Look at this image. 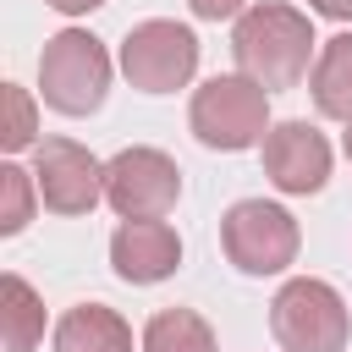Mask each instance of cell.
Listing matches in <instances>:
<instances>
[{
  "label": "cell",
  "mask_w": 352,
  "mask_h": 352,
  "mask_svg": "<svg viewBox=\"0 0 352 352\" xmlns=\"http://www.w3.org/2000/svg\"><path fill=\"white\" fill-rule=\"evenodd\" d=\"M341 148H346V160H352V121H346V132H341Z\"/></svg>",
  "instance_id": "cell-20"
},
{
  "label": "cell",
  "mask_w": 352,
  "mask_h": 352,
  "mask_svg": "<svg viewBox=\"0 0 352 352\" xmlns=\"http://www.w3.org/2000/svg\"><path fill=\"white\" fill-rule=\"evenodd\" d=\"M143 352H220V346H214V330H209L204 314H192V308H160L143 324Z\"/></svg>",
  "instance_id": "cell-14"
},
{
  "label": "cell",
  "mask_w": 352,
  "mask_h": 352,
  "mask_svg": "<svg viewBox=\"0 0 352 352\" xmlns=\"http://www.w3.org/2000/svg\"><path fill=\"white\" fill-rule=\"evenodd\" d=\"M50 11H60V16H88V11H99L104 0H44Z\"/></svg>",
  "instance_id": "cell-19"
},
{
  "label": "cell",
  "mask_w": 352,
  "mask_h": 352,
  "mask_svg": "<svg viewBox=\"0 0 352 352\" xmlns=\"http://www.w3.org/2000/svg\"><path fill=\"white\" fill-rule=\"evenodd\" d=\"M231 55H236V72L242 77H253L264 94H280V88H297L314 72L319 38H314L308 11L280 6V0H258V6H248L236 16Z\"/></svg>",
  "instance_id": "cell-1"
},
{
  "label": "cell",
  "mask_w": 352,
  "mask_h": 352,
  "mask_svg": "<svg viewBox=\"0 0 352 352\" xmlns=\"http://www.w3.org/2000/svg\"><path fill=\"white\" fill-rule=\"evenodd\" d=\"M110 50L88 28H60L38 55V94L60 116H94L110 94Z\"/></svg>",
  "instance_id": "cell-2"
},
{
  "label": "cell",
  "mask_w": 352,
  "mask_h": 352,
  "mask_svg": "<svg viewBox=\"0 0 352 352\" xmlns=\"http://www.w3.org/2000/svg\"><path fill=\"white\" fill-rule=\"evenodd\" d=\"M258 148H264V176L286 198H308L330 182V143L314 121H275Z\"/></svg>",
  "instance_id": "cell-9"
},
{
  "label": "cell",
  "mask_w": 352,
  "mask_h": 352,
  "mask_svg": "<svg viewBox=\"0 0 352 352\" xmlns=\"http://www.w3.org/2000/svg\"><path fill=\"white\" fill-rule=\"evenodd\" d=\"M308 94H314V110L330 116V121H352V33H336L319 44L314 55V72H308Z\"/></svg>",
  "instance_id": "cell-12"
},
{
  "label": "cell",
  "mask_w": 352,
  "mask_h": 352,
  "mask_svg": "<svg viewBox=\"0 0 352 352\" xmlns=\"http://www.w3.org/2000/svg\"><path fill=\"white\" fill-rule=\"evenodd\" d=\"M220 248H226V258H231L242 275H280V270L297 264L302 231H297V214H292L286 204L236 198V204L220 214Z\"/></svg>",
  "instance_id": "cell-5"
},
{
  "label": "cell",
  "mask_w": 352,
  "mask_h": 352,
  "mask_svg": "<svg viewBox=\"0 0 352 352\" xmlns=\"http://www.w3.org/2000/svg\"><path fill=\"white\" fill-rule=\"evenodd\" d=\"M270 336L280 352H346L352 319H346V302L330 280L292 275L270 302Z\"/></svg>",
  "instance_id": "cell-4"
},
{
  "label": "cell",
  "mask_w": 352,
  "mask_h": 352,
  "mask_svg": "<svg viewBox=\"0 0 352 352\" xmlns=\"http://www.w3.org/2000/svg\"><path fill=\"white\" fill-rule=\"evenodd\" d=\"M187 11L198 22H236L248 11V0H187Z\"/></svg>",
  "instance_id": "cell-17"
},
{
  "label": "cell",
  "mask_w": 352,
  "mask_h": 352,
  "mask_svg": "<svg viewBox=\"0 0 352 352\" xmlns=\"http://www.w3.org/2000/svg\"><path fill=\"white\" fill-rule=\"evenodd\" d=\"M187 126H192V138L204 148L242 154V148H253V143L270 138V94L253 77H242V72L209 77L204 88H192Z\"/></svg>",
  "instance_id": "cell-3"
},
{
  "label": "cell",
  "mask_w": 352,
  "mask_h": 352,
  "mask_svg": "<svg viewBox=\"0 0 352 352\" xmlns=\"http://www.w3.org/2000/svg\"><path fill=\"white\" fill-rule=\"evenodd\" d=\"M308 11H319L330 22H352V0H308Z\"/></svg>",
  "instance_id": "cell-18"
},
{
  "label": "cell",
  "mask_w": 352,
  "mask_h": 352,
  "mask_svg": "<svg viewBox=\"0 0 352 352\" xmlns=\"http://www.w3.org/2000/svg\"><path fill=\"white\" fill-rule=\"evenodd\" d=\"M44 341V297L11 270L0 275V352H33Z\"/></svg>",
  "instance_id": "cell-13"
},
{
  "label": "cell",
  "mask_w": 352,
  "mask_h": 352,
  "mask_svg": "<svg viewBox=\"0 0 352 352\" xmlns=\"http://www.w3.org/2000/svg\"><path fill=\"white\" fill-rule=\"evenodd\" d=\"M33 204H38V182H33V170H22V165L6 160V165H0V236L28 231Z\"/></svg>",
  "instance_id": "cell-15"
},
{
  "label": "cell",
  "mask_w": 352,
  "mask_h": 352,
  "mask_svg": "<svg viewBox=\"0 0 352 352\" xmlns=\"http://www.w3.org/2000/svg\"><path fill=\"white\" fill-rule=\"evenodd\" d=\"M33 182L50 214H88L104 204V165L72 138H44L33 148Z\"/></svg>",
  "instance_id": "cell-8"
},
{
  "label": "cell",
  "mask_w": 352,
  "mask_h": 352,
  "mask_svg": "<svg viewBox=\"0 0 352 352\" xmlns=\"http://www.w3.org/2000/svg\"><path fill=\"white\" fill-rule=\"evenodd\" d=\"M182 198V170L165 148L132 143L116 160H104V204L121 220H165Z\"/></svg>",
  "instance_id": "cell-7"
},
{
  "label": "cell",
  "mask_w": 352,
  "mask_h": 352,
  "mask_svg": "<svg viewBox=\"0 0 352 352\" xmlns=\"http://www.w3.org/2000/svg\"><path fill=\"white\" fill-rule=\"evenodd\" d=\"M121 72L138 94H176L198 72V33L170 16H148L121 38Z\"/></svg>",
  "instance_id": "cell-6"
},
{
  "label": "cell",
  "mask_w": 352,
  "mask_h": 352,
  "mask_svg": "<svg viewBox=\"0 0 352 352\" xmlns=\"http://www.w3.org/2000/svg\"><path fill=\"white\" fill-rule=\"evenodd\" d=\"M50 346L55 352H132V324L104 302H72L55 319Z\"/></svg>",
  "instance_id": "cell-11"
},
{
  "label": "cell",
  "mask_w": 352,
  "mask_h": 352,
  "mask_svg": "<svg viewBox=\"0 0 352 352\" xmlns=\"http://www.w3.org/2000/svg\"><path fill=\"white\" fill-rule=\"evenodd\" d=\"M0 143H6V154H22V148L38 143V110H33V94L16 88V82H6V126H0Z\"/></svg>",
  "instance_id": "cell-16"
},
{
  "label": "cell",
  "mask_w": 352,
  "mask_h": 352,
  "mask_svg": "<svg viewBox=\"0 0 352 352\" xmlns=\"http://www.w3.org/2000/svg\"><path fill=\"white\" fill-rule=\"evenodd\" d=\"M110 270L126 286H160L182 270V236L165 220H121L110 236Z\"/></svg>",
  "instance_id": "cell-10"
}]
</instances>
